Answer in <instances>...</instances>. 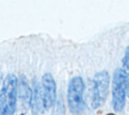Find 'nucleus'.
Masks as SVG:
<instances>
[{"label":"nucleus","instance_id":"1","mask_svg":"<svg viewBox=\"0 0 129 115\" xmlns=\"http://www.w3.org/2000/svg\"><path fill=\"white\" fill-rule=\"evenodd\" d=\"M18 78L13 74H8L3 81L0 90V115H13L17 104Z\"/></svg>","mask_w":129,"mask_h":115},{"label":"nucleus","instance_id":"2","mask_svg":"<svg viewBox=\"0 0 129 115\" xmlns=\"http://www.w3.org/2000/svg\"><path fill=\"white\" fill-rule=\"evenodd\" d=\"M85 83L79 76L71 79L68 86V105L72 113L81 114L85 110Z\"/></svg>","mask_w":129,"mask_h":115},{"label":"nucleus","instance_id":"3","mask_svg":"<svg viewBox=\"0 0 129 115\" xmlns=\"http://www.w3.org/2000/svg\"><path fill=\"white\" fill-rule=\"evenodd\" d=\"M110 76L107 71H101L95 74L92 88V107L99 108L104 104L109 93Z\"/></svg>","mask_w":129,"mask_h":115},{"label":"nucleus","instance_id":"4","mask_svg":"<svg viewBox=\"0 0 129 115\" xmlns=\"http://www.w3.org/2000/svg\"><path fill=\"white\" fill-rule=\"evenodd\" d=\"M126 81L125 74L121 69L115 70L112 80V105L114 110L122 111L126 103Z\"/></svg>","mask_w":129,"mask_h":115},{"label":"nucleus","instance_id":"5","mask_svg":"<svg viewBox=\"0 0 129 115\" xmlns=\"http://www.w3.org/2000/svg\"><path fill=\"white\" fill-rule=\"evenodd\" d=\"M41 95L43 110L51 108L56 100V84L51 74L45 73L41 78Z\"/></svg>","mask_w":129,"mask_h":115},{"label":"nucleus","instance_id":"6","mask_svg":"<svg viewBox=\"0 0 129 115\" xmlns=\"http://www.w3.org/2000/svg\"><path fill=\"white\" fill-rule=\"evenodd\" d=\"M17 98L20 100L21 107L24 111H27L31 107L32 88L29 85L25 76H20L17 85Z\"/></svg>","mask_w":129,"mask_h":115},{"label":"nucleus","instance_id":"7","mask_svg":"<svg viewBox=\"0 0 129 115\" xmlns=\"http://www.w3.org/2000/svg\"><path fill=\"white\" fill-rule=\"evenodd\" d=\"M31 108L33 112L39 113L43 109L42 105V95H41V88L40 84L37 82V80L33 81V89H32V99H31Z\"/></svg>","mask_w":129,"mask_h":115},{"label":"nucleus","instance_id":"8","mask_svg":"<svg viewBox=\"0 0 129 115\" xmlns=\"http://www.w3.org/2000/svg\"><path fill=\"white\" fill-rule=\"evenodd\" d=\"M122 70L125 74V81H126V92L127 96L129 97V46L126 47L124 56L122 59Z\"/></svg>","mask_w":129,"mask_h":115},{"label":"nucleus","instance_id":"9","mask_svg":"<svg viewBox=\"0 0 129 115\" xmlns=\"http://www.w3.org/2000/svg\"><path fill=\"white\" fill-rule=\"evenodd\" d=\"M54 104H55V107H54V110L52 111V115H63L64 114V106H63L61 100H55Z\"/></svg>","mask_w":129,"mask_h":115}]
</instances>
